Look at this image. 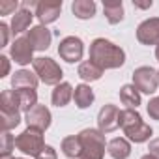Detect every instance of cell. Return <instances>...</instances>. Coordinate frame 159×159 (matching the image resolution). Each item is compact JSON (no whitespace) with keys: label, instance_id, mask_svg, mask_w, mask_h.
Returning a JSON list of instances; mask_svg holds the SVG:
<instances>
[{"label":"cell","instance_id":"1","mask_svg":"<svg viewBox=\"0 0 159 159\" xmlns=\"http://www.w3.org/2000/svg\"><path fill=\"white\" fill-rule=\"evenodd\" d=\"M90 62L105 69H118L125 64V51L105 38H96L90 43Z\"/></svg>","mask_w":159,"mask_h":159},{"label":"cell","instance_id":"2","mask_svg":"<svg viewBox=\"0 0 159 159\" xmlns=\"http://www.w3.org/2000/svg\"><path fill=\"white\" fill-rule=\"evenodd\" d=\"M120 127H122L125 139L135 142V144L148 142L152 139V135H153V129L142 120V116L139 114L137 109H122V112H120Z\"/></svg>","mask_w":159,"mask_h":159},{"label":"cell","instance_id":"3","mask_svg":"<svg viewBox=\"0 0 159 159\" xmlns=\"http://www.w3.org/2000/svg\"><path fill=\"white\" fill-rule=\"evenodd\" d=\"M79 140H81V157L79 159H103L107 152V140L105 133L94 127H86L79 133Z\"/></svg>","mask_w":159,"mask_h":159},{"label":"cell","instance_id":"4","mask_svg":"<svg viewBox=\"0 0 159 159\" xmlns=\"http://www.w3.org/2000/svg\"><path fill=\"white\" fill-rule=\"evenodd\" d=\"M34 73L38 75V79L43 83V84H49V86H58L60 83H64V71L62 67L56 64V60L49 58V56H39L34 60Z\"/></svg>","mask_w":159,"mask_h":159},{"label":"cell","instance_id":"5","mask_svg":"<svg viewBox=\"0 0 159 159\" xmlns=\"http://www.w3.org/2000/svg\"><path fill=\"white\" fill-rule=\"evenodd\" d=\"M15 148L30 157H36L43 148H45V139H43V131L34 129V127H26L23 133H19L15 137Z\"/></svg>","mask_w":159,"mask_h":159},{"label":"cell","instance_id":"6","mask_svg":"<svg viewBox=\"0 0 159 159\" xmlns=\"http://www.w3.org/2000/svg\"><path fill=\"white\" fill-rule=\"evenodd\" d=\"M140 94H155L159 88V73L157 69L150 66H140L133 71V83H131Z\"/></svg>","mask_w":159,"mask_h":159},{"label":"cell","instance_id":"7","mask_svg":"<svg viewBox=\"0 0 159 159\" xmlns=\"http://www.w3.org/2000/svg\"><path fill=\"white\" fill-rule=\"evenodd\" d=\"M58 54L67 64H75L79 60H83V56H84V43H83V39L77 38V36H66L60 41V45H58Z\"/></svg>","mask_w":159,"mask_h":159},{"label":"cell","instance_id":"8","mask_svg":"<svg viewBox=\"0 0 159 159\" xmlns=\"http://www.w3.org/2000/svg\"><path fill=\"white\" fill-rule=\"evenodd\" d=\"M120 109L112 103H107L98 112V129L101 133H112L120 127Z\"/></svg>","mask_w":159,"mask_h":159},{"label":"cell","instance_id":"9","mask_svg":"<svg viewBox=\"0 0 159 159\" xmlns=\"http://www.w3.org/2000/svg\"><path fill=\"white\" fill-rule=\"evenodd\" d=\"M10 58L19 64V66H28V64H34V47L30 45L28 38L26 36H21L17 38L11 47H10Z\"/></svg>","mask_w":159,"mask_h":159},{"label":"cell","instance_id":"10","mask_svg":"<svg viewBox=\"0 0 159 159\" xmlns=\"http://www.w3.org/2000/svg\"><path fill=\"white\" fill-rule=\"evenodd\" d=\"M137 41L142 45H159V17L144 19L137 26Z\"/></svg>","mask_w":159,"mask_h":159},{"label":"cell","instance_id":"11","mask_svg":"<svg viewBox=\"0 0 159 159\" xmlns=\"http://www.w3.org/2000/svg\"><path fill=\"white\" fill-rule=\"evenodd\" d=\"M25 122L28 127H34V129H39V131H47L51 127V122H52V114L49 111V107L45 105H36L34 109H30L26 114H25Z\"/></svg>","mask_w":159,"mask_h":159},{"label":"cell","instance_id":"12","mask_svg":"<svg viewBox=\"0 0 159 159\" xmlns=\"http://www.w3.org/2000/svg\"><path fill=\"white\" fill-rule=\"evenodd\" d=\"M26 38L30 41V45L34 47V51H47L51 47V41H52V32L43 26V25H38V26H32L28 32H26Z\"/></svg>","mask_w":159,"mask_h":159},{"label":"cell","instance_id":"13","mask_svg":"<svg viewBox=\"0 0 159 159\" xmlns=\"http://www.w3.org/2000/svg\"><path fill=\"white\" fill-rule=\"evenodd\" d=\"M60 11H62V0H58V2H38L36 6V17L43 26L54 23L60 17Z\"/></svg>","mask_w":159,"mask_h":159},{"label":"cell","instance_id":"14","mask_svg":"<svg viewBox=\"0 0 159 159\" xmlns=\"http://www.w3.org/2000/svg\"><path fill=\"white\" fill-rule=\"evenodd\" d=\"M34 15L36 13H32L28 8H21L17 13H13V17H11V25H10V28H11V34L15 36V34H23V32H28V28H32V19H34Z\"/></svg>","mask_w":159,"mask_h":159},{"label":"cell","instance_id":"15","mask_svg":"<svg viewBox=\"0 0 159 159\" xmlns=\"http://www.w3.org/2000/svg\"><path fill=\"white\" fill-rule=\"evenodd\" d=\"M38 84H39V79L30 69H19L11 77V86H13V90H21V88H34L36 90Z\"/></svg>","mask_w":159,"mask_h":159},{"label":"cell","instance_id":"16","mask_svg":"<svg viewBox=\"0 0 159 159\" xmlns=\"http://www.w3.org/2000/svg\"><path fill=\"white\" fill-rule=\"evenodd\" d=\"M107 152L112 159H127L131 155V142L125 137H114L107 144Z\"/></svg>","mask_w":159,"mask_h":159},{"label":"cell","instance_id":"17","mask_svg":"<svg viewBox=\"0 0 159 159\" xmlns=\"http://www.w3.org/2000/svg\"><path fill=\"white\" fill-rule=\"evenodd\" d=\"M94 99H96V96H94V90L90 88V84L83 83V84H77V86H75V92H73V101H75L77 109L84 111V109L92 107Z\"/></svg>","mask_w":159,"mask_h":159},{"label":"cell","instance_id":"18","mask_svg":"<svg viewBox=\"0 0 159 159\" xmlns=\"http://www.w3.org/2000/svg\"><path fill=\"white\" fill-rule=\"evenodd\" d=\"M73 92H75V88L69 84V83H60L58 86H54V90H52V94H51V101H52V105L54 107H66L71 99H73Z\"/></svg>","mask_w":159,"mask_h":159},{"label":"cell","instance_id":"19","mask_svg":"<svg viewBox=\"0 0 159 159\" xmlns=\"http://www.w3.org/2000/svg\"><path fill=\"white\" fill-rule=\"evenodd\" d=\"M103 13L111 25L124 21V2L122 0H103Z\"/></svg>","mask_w":159,"mask_h":159},{"label":"cell","instance_id":"20","mask_svg":"<svg viewBox=\"0 0 159 159\" xmlns=\"http://www.w3.org/2000/svg\"><path fill=\"white\" fill-rule=\"evenodd\" d=\"M96 2L94 0H73L71 2V11L77 19L81 21H86V19H92L96 15Z\"/></svg>","mask_w":159,"mask_h":159},{"label":"cell","instance_id":"21","mask_svg":"<svg viewBox=\"0 0 159 159\" xmlns=\"http://www.w3.org/2000/svg\"><path fill=\"white\" fill-rule=\"evenodd\" d=\"M77 75L83 79L84 83H96L103 77V69L99 66H96L94 62L90 60H84L79 64V69H77Z\"/></svg>","mask_w":159,"mask_h":159},{"label":"cell","instance_id":"22","mask_svg":"<svg viewBox=\"0 0 159 159\" xmlns=\"http://www.w3.org/2000/svg\"><path fill=\"white\" fill-rule=\"evenodd\" d=\"M0 111L2 112H21V101L17 96V90H4L0 94Z\"/></svg>","mask_w":159,"mask_h":159},{"label":"cell","instance_id":"23","mask_svg":"<svg viewBox=\"0 0 159 159\" xmlns=\"http://www.w3.org/2000/svg\"><path fill=\"white\" fill-rule=\"evenodd\" d=\"M120 101L125 105V109H137L142 103V98L133 84H124L120 88Z\"/></svg>","mask_w":159,"mask_h":159},{"label":"cell","instance_id":"24","mask_svg":"<svg viewBox=\"0 0 159 159\" xmlns=\"http://www.w3.org/2000/svg\"><path fill=\"white\" fill-rule=\"evenodd\" d=\"M60 150L66 157L69 159H79L81 157V140H79V135H69L62 139Z\"/></svg>","mask_w":159,"mask_h":159},{"label":"cell","instance_id":"25","mask_svg":"<svg viewBox=\"0 0 159 159\" xmlns=\"http://www.w3.org/2000/svg\"><path fill=\"white\" fill-rule=\"evenodd\" d=\"M17 96L21 101V111L25 114L38 105V92L34 88H21V90H17Z\"/></svg>","mask_w":159,"mask_h":159},{"label":"cell","instance_id":"26","mask_svg":"<svg viewBox=\"0 0 159 159\" xmlns=\"http://www.w3.org/2000/svg\"><path fill=\"white\" fill-rule=\"evenodd\" d=\"M21 124V112H0V125H2V131H11Z\"/></svg>","mask_w":159,"mask_h":159},{"label":"cell","instance_id":"27","mask_svg":"<svg viewBox=\"0 0 159 159\" xmlns=\"http://www.w3.org/2000/svg\"><path fill=\"white\" fill-rule=\"evenodd\" d=\"M11 150H15V137L10 131H2V135H0V157L11 155Z\"/></svg>","mask_w":159,"mask_h":159},{"label":"cell","instance_id":"28","mask_svg":"<svg viewBox=\"0 0 159 159\" xmlns=\"http://www.w3.org/2000/svg\"><path fill=\"white\" fill-rule=\"evenodd\" d=\"M146 111H148V116H150L152 120H157V122H159V96H155V98H152V99L148 101Z\"/></svg>","mask_w":159,"mask_h":159},{"label":"cell","instance_id":"29","mask_svg":"<svg viewBox=\"0 0 159 159\" xmlns=\"http://www.w3.org/2000/svg\"><path fill=\"white\" fill-rule=\"evenodd\" d=\"M36 159H58V153L51 144H45V148L36 155Z\"/></svg>","mask_w":159,"mask_h":159},{"label":"cell","instance_id":"30","mask_svg":"<svg viewBox=\"0 0 159 159\" xmlns=\"http://www.w3.org/2000/svg\"><path fill=\"white\" fill-rule=\"evenodd\" d=\"M21 4L17 2H13V0H8V2H0V15H8V13H11V11H15L17 8H19ZM17 13V11H15Z\"/></svg>","mask_w":159,"mask_h":159},{"label":"cell","instance_id":"31","mask_svg":"<svg viewBox=\"0 0 159 159\" xmlns=\"http://www.w3.org/2000/svg\"><path fill=\"white\" fill-rule=\"evenodd\" d=\"M10 32L11 28L6 25V23H0V47H6L8 41H10Z\"/></svg>","mask_w":159,"mask_h":159},{"label":"cell","instance_id":"32","mask_svg":"<svg viewBox=\"0 0 159 159\" xmlns=\"http://www.w3.org/2000/svg\"><path fill=\"white\" fill-rule=\"evenodd\" d=\"M0 64H2V71H0V77H8L10 75V58L8 56H0Z\"/></svg>","mask_w":159,"mask_h":159},{"label":"cell","instance_id":"33","mask_svg":"<svg viewBox=\"0 0 159 159\" xmlns=\"http://www.w3.org/2000/svg\"><path fill=\"white\" fill-rule=\"evenodd\" d=\"M148 150H150V153H153V155H157V157H159V139H153V140H150V146H148Z\"/></svg>","mask_w":159,"mask_h":159},{"label":"cell","instance_id":"34","mask_svg":"<svg viewBox=\"0 0 159 159\" xmlns=\"http://www.w3.org/2000/svg\"><path fill=\"white\" fill-rule=\"evenodd\" d=\"M152 0H148V2H137V0H133V6L135 8H140V10H148V8H152Z\"/></svg>","mask_w":159,"mask_h":159},{"label":"cell","instance_id":"35","mask_svg":"<svg viewBox=\"0 0 159 159\" xmlns=\"http://www.w3.org/2000/svg\"><path fill=\"white\" fill-rule=\"evenodd\" d=\"M140 159H159L157 155H153V153H146V155H142Z\"/></svg>","mask_w":159,"mask_h":159},{"label":"cell","instance_id":"36","mask_svg":"<svg viewBox=\"0 0 159 159\" xmlns=\"http://www.w3.org/2000/svg\"><path fill=\"white\" fill-rule=\"evenodd\" d=\"M155 58H157V60H159V45H157V47H155Z\"/></svg>","mask_w":159,"mask_h":159},{"label":"cell","instance_id":"37","mask_svg":"<svg viewBox=\"0 0 159 159\" xmlns=\"http://www.w3.org/2000/svg\"><path fill=\"white\" fill-rule=\"evenodd\" d=\"M0 159H15L13 155H4V157H0Z\"/></svg>","mask_w":159,"mask_h":159},{"label":"cell","instance_id":"38","mask_svg":"<svg viewBox=\"0 0 159 159\" xmlns=\"http://www.w3.org/2000/svg\"><path fill=\"white\" fill-rule=\"evenodd\" d=\"M15 159H26V157H15Z\"/></svg>","mask_w":159,"mask_h":159},{"label":"cell","instance_id":"39","mask_svg":"<svg viewBox=\"0 0 159 159\" xmlns=\"http://www.w3.org/2000/svg\"><path fill=\"white\" fill-rule=\"evenodd\" d=\"M157 73H159V69H157Z\"/></svg>","mask_w":159,"mask_h":159}]
</instances>
